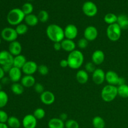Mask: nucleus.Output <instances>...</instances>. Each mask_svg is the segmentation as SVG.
<instances>
[{"label":"nucleus","mask_w":128,"mask_h":128,"mask_svg":"<svg viewBox=\"0 0 128 128\" xmlns=\"http://www.w3.org/2000/svg\"><path fill=\"white\" fill-rule=\"evenodd\" d=\"M21 10L25 15H28L32 13L34 7L32 4L30 3V2H26L22 5Z\"/></svg>","instance_id":"nucleus-34"},{"label":"nucleus","mask_w":128,"mask_h":128,"mask_svg":"<svg viewBox=\"0 0 128 128\" xmlns=\"http://www.w3.org/2000/svg\"><path fill=\"white\" fill-rule=\"evenodd\" d=\"M53 48H54V50L56 51H60V50H62V46H61V42H54Z\"/></svg>","instance_id":"nucleus-42"},{"label":"nucleus","mask_w":128,"mask_h":128,"mask_svg":"<svg viewBox=\"0 0 128 128\" xmlns=\"http://www.w3.org/2000/svg\"><path fill=\"white\" fill-rule=\"evenodd\" d=\"M26 15L20 8H13L10 10L7 14V21L11 26H18L24 20Z\"/></svg>","instance_id":"nucleus-3"},{"label":"nucleus","mask_w":128,"mask_h":128,"mask_svg":"<svg viewBox=\"0 0 128 128\" xmlns=\"http://www.w3.org/2000/svg\"><path fill=\"white\" fill-rule=\"evenodd\" d=\"M92 124L94 128H104L106 126V122L102 117L97 116L92 119Z\"/></svg>","instance_id":"nucleus-28"},{"label":"nucleus","mask_w":128,"mask_h":128,"mask_svg":"<svg viewBox=\"0 0 128 128\" xmlns=\"http://www.w3.org/2000/svg\"><path fill=\"white\" fill-rule=\"evenodd\" d=\"M8 51L14 57L21 54L22 52V46L19 41H14L10 42L8 46Z\"/></svg>","instance_id":"nucleus-17"},{"label":"nucleus","mask_w":128,"mask_h":128,"mask_svg":"<svg viewBox=\"0 0 128 128\" xmlns=\"http://www.w3.org/2000/svg\"><path fill=\"white\" fill-rule=\"evenodd\" d=\"M20 82L24 88L34 87L36 83V79L33 75H24L22 77Z\"/></svg>","instance_id":"nucleus-20"},{"label":"nucleus","mask_w":128,"mask_h":128,"mask_svg":"<svg viewBox=\"0 0 128 128\" xmlns=\"http://www.w3.org/2000/svg\"><path fill=\"white\" fill-rule=\"evenodd\" d=\"M59 118H60L62 121H63L64 122H66L68 120V114L66 113L63 112V113H61V114L60 115V117Z\"/></svg>","instance_id":"nucleus-45"},{"label":"nucleus","mask_w":128,"mask_h":128,"mask_svg":"<svg viewBox=\"0 0 128 128\" xmlns=\"http://www.w3.org/2000/svg\"><path fill=\"white\" fill-rule=\"evenodd\" d=\"M26 62H27V60H26V57L21 54L14 57L13 66L18 68L22 69Z\"/></svg>","instance_id":"nucleus-24"},{"label":"nucleus","mask_w":128,"mask_h":128,"mask_svg":"<svg viewBox=\"0 0 128 128\" xmlns=\"http://www.w3.org/2000/svg\"><path fill=\"white\" fill-rule=\"evenodd\" d=\"M122 30L118 23L108 25L106 29V35L110 41L116 42L118 41L121 36Z\"/></svg>","instance_id":"nucleus-5"},{"label":"nucleus","mask_w":128,"mask_h":128,"mask_svg":"<svg viewBox=\"0 0 128 128\" xmlns=\"http://www.w3.org/2000/svg\"><path fill=\"white\" fill-rule=\"evenodd\" d=\"M118 96V87L116 86L107 84L102 88L101 92V97L102 100L106 102L113 101Z\"/></svg>","instance_id":"nucleus-4"},{"label":"nucleus","mask_w":128,"mask_h":128,"mask_svg":"<svg viewBox=\"0 0 128 128\" xmlns=\"http://www.w3.org/2000/svg\"><path fill=\"white\" fill-rule=\"evenodd\" d=\"M2 89V84L0 83V91H1Z\"/></svg>","instance_id":"nucleus-50"},{"label":"nucleus","mask_w":128,"mask_h":128,"mask_svg":"<svg viewBox=\"0 0 128 128\" xmlns=\"http://www.w3.org/2000/svg\"><path fill=\"white\" fill-rule=\"evenodd\" d=\"M38 18L39 19V21L41 22H46L49 20L50 15L49 13L46 10H41L38 12Z\"/></svg>","instance_id":"nucleus-35"},{"label":"nucleus","mask_w":128,"mask_h":128,"mask_svg":"<svg viewBox=\"0 0 128 128\" xmlns=\"http://www.w3.org/2000/svg\"><path fill=\"white\" fill-rule=\"evenodd\" d=\"M1 81L2 84H7L9 83V82L10 81V78H9V77H5L4 76V77L1 80Z\"/></svg>","instance_id":"nucleus-46"},{"label":"nucleus","mask_w":128,"mask_h":128,"mask_svg":"<svg viewBox=\"0 0 128 128\" xmlns=\"http://www.w3.org/2000/svg\"><path fill=\"white\" fill-rule=\"evenodd\" d=\"M118 87V96L122 98H128V85L126 84L120 85Z\"/></svg>","instance_id":"nucleus-30"},{"label":"nucleus","mask_w":128,"mask_h":128,"mask_svg":"<svg viewBox=\"0 0 128 128\" xmlns=\"http://www.w3.org/2000/svg\"><path fill=\"white\" fill-rule=\"evenodd\" d=\"M0 128H9L7 124L6 123H0Z\"/></svg>","instance_id":"nucleus-49"},{"label":"nucleus","mask_w":128,"mask_h":128,"mask_svg":"<svg viewBox=\"0 0 128 128\" xmlns=\"http://www.w3.org/2000/svg\"><path fill=\"white\" fill-rule=\"evenodd\" d=\"M40 100L44 104L49 106L52 104L54 102L55 96L51 91H44L40 94Z\"/></svg>","instance_id":"nucleus-14"},{"label":"nucleus","mask_w":128,"mask_h":128,"mask_svg":"<svg viewBox=\"0 0 128 128\" xmlns=\"http://www.w3.org/2000/svg\"><path fill=\"white\" fill-rule=\"evenodd\" d=\"M120 78L117 72L113 71H108L106 72V81L108 84L118 86Z\"/></svg>","instance_id":"nucleus-18"},{"label":"nucleus","mask_w":128,"mask_h":128,"mask_svg":"<svg viewBox=\"0 0 128 128\" xmlns=\"http://www.w3.org/2000/svg\"><path fill=\"white\" fill-rule=\"evenodd\" d=\"M5 76V72L4 71L3 69H2V66H0V80H2Z\"/></svg>","instance_id":"nucleus-48"},{"label":"nucleus","mask_w":128,"mask_h":128,"mask_svg":"<svg viewBox=\"0 0 128 128\" xmlns=\"http://www.w3.org/2000/svg\"><path fill=\"white\" fill-rule=\"evenodd\" d=\"M48 128H64L65 122L60 118H53L49 120L48 122Z\"/></svg>","instance_id":"nucleus-22"},{"label":"nucleus","mask_w":128,"mask_h":128,"mask_svg":"<svg viewBox=\"0 0 128 128\" xmlns=\"http://www.w3.org/2000/svg\"><path fill=\"white\" fill-rule=\"evenodd\" d=\"M14 56L6 50L0 51V66L12 65L13 66Z\"/></svg>","instance_id":"nucleus-11"},{"label":"nucleus","mask_w":128,"mask_h":128,"mask_svg":"<svg viewBox=\"0 0 128 128\" xmlns=\"http://www.w3.org/2000/svg\"><path fill=\"white\" fill-rule=\"evenodd\" d=\"M62 50L66 52H71L76 50L77 44L74 41V40H68V39H64L61 42Z\"/></svg>","instance_id":"nucleus-19"},{"label":"nucleus","mask_w":128,"mask_h":128,"mask_svg":"<svg viewBox=\"0 0 128 128\" xmlns=\"http://www.w3.org/2000/svg\"><path fill=\"white\" fill-rule=\"evenodd\" d=\"M64 36L66 39L74 40L78 34V29L73 24H69L64 29Z\"/></svg>","instance_id":"nucleus-8"},{"label":"nucleus","mask_w":128,"mask_h":128,"mask_svg":"<svg viewBox=\"0 0 128 128\" xmlns=\"http://www.w3.org/2000/svg\"><path fill=\"white\" fill-rule=\"evenodd\" d=\"M46 33L50 40L53 42H61L65 39L64 29L56 24H51L48 26Z\"/></svg>","instance_id":"nucleus-1"},{"label":"nucleus","mask_w":128,"mask_h":128,"mask_svg":"<svg viewBox=\"0 0 128 128\" xmlns=\"http://www.w3.org/2000/svg\"><path fill=\"white\" fill-rule=\"evenodd\" d=\"M22 70L21 69L12 66L8 72V77L10 81L12 82H19L22 78Z\"/></svg>","instance_id":"nucleus-15"},{"label":"nucleus","mask_w":128,"mask_h":128,"mask_svg":"<svg viewBox=\"0 0 128 128\" xmlns=\"http://www.w3.org/2000/svg\"><path fill=\"white\" fill-rule=\"evenodd\" d=\"M30 1H31V0H30Z\"/></svg>","instance_id":"nucleus-52"},{"label":"nucleus","mask_w":128,"mask_h":128,"mask_svg":"<svg viewBox=\"0 0 128 128\" xmlns=\"http://www.w3.org/2000/svg\"><path fill=\"white\" fill-rule=\"evenodd\" d=\"M11 90L12 93L15 95H21L24 91V87L21 82H13L11 86Z\"/></svg>","instance_id":"nucleus-26"},{"label":"nucleus","mask_w":128,"mask_h":128,"mask_svg":"<svg viewBox=\"0 0 128 128\" xmlns=\"http://www.w3.org/2000/svg\"><path fill=\"white\" fill-rule=\"evenodd\" d=\"M12 66H12V65H4V66H2V68L5 73H8L10 70H11V69L12 68Z\"/></svg>","instance_id":"nucleus-44"},{"label":"nucleus","mask_w":128,"mask_h":128,"mask_svg":"<svg viewBox=\"0 0 128 128\" xmlns=\"http://www.w3.org/2000/svg\"><path fill=\"white\" fill-rule=\"evenodd\" d=\"M7 125L10 128H20L22 124L20 120L16 116H10L7 121Z\"/></svg>","instance_id":"nucleus-27"},{"label":"nucleus","mask_w":128,"mask_h":128,"mask_svg":"<svg viewBox=\"0 0 128 128\" xmlns=\"http://www.w3.org/2000/svg\"><path fill=\"white\" fill-rule=\"evenodd\" d=\"M1 40H2V38H0V44H1Z\"/></svg>","instance_id":"nucleus-51"},{"label":"nucleus","mask_w":128,"mask_h":128,"mask_svg":"<svg viewBox=\"0 0 128 128\" xmlns=\"http://www.w3.org/2000/svg\"><path fill=\"white\" fill-rule=\"evenodd\" d=\"M49 68L45 64H41L38 66V72L41 75V76H46L49 73Z\"/></svg>","instance_id":"nucleus-37"},{"label":"nucleus","mask_w":128,"mask_h":128,"mask_svg":"<svg viewBox=\"0 0 128 128\" xmlns=\"http://www.w3.org/2000/svg\"><path fill=\"white\" fill-rule=\"evenodd\" d=\"M21 124L23 128H36L37 126L38 120L33 114H26L22 118Z\"/></svg>","instance_id":"nucleus-12"},{"label":"nucleus","mask_w":128,"mask_h":128,"mask_svg":"<svg viewBox=\"0 0 128 128\" xmlns=\"http://www.w3.org/2000/svg\"><path fill=\"white\" fill-rule=\"evenodd\" d=\"M1 37L4 41L11 42L12 41H16L18 37V34L14 28L11 27H6L1 31Z\"/></svg>","instance_id":"nucleus-6"},{"label":"nucleus","mask_w":128,"mask_h":128,"mask_svg":"<svg viewBox=\"0 0 128 128\" xmlns=\"http://www.w3.org/2000/svg\"><path fill=\"white\" fill-rule=\"evenodd\" d=\"M38 66L36 62L33 61H27L21 70L22 73L25 75H33L36 71H38Z\"/></svg>","instance_id":"nucleus-13"},{"label":"nucleus","mask_w":128,"mask_h":128,"mask_svg":"<svg viewBox=\"0 0 128 128\" xmlns=\"http://www.w3.org/2000/svg\"><path fill=\"white\" fill-rule=\"evenodd\" d=\"M89 41H88L86 39H85L84 38H82L80 40H78L77 42V46L80 49H81V50H83V49L86 48L88 46Z\"/></svg>","instance_id":"nucleus-38"},{"label":"nucleus","mask_w":128,"mask_h":128,"mask_svg":"<svg viewBox=\"0 0 128 128\" xmlns=\"http://www.w3.org/2000/svg\"><path fill=\"white\" fill-rule=\"evenodd\" d=\"M117 23L122 30H128V16L124 14L118 16Z\"/></svg>","instance_id":"nucleus-25"},{"label":"nucleus","mask_w":128,"mask_h":128,"mask_svg":"<svg viewBox=\"0 0 128 128\" xmlns=\"http://www.w3.org/2000/svg\"><path fill=\"white\" fill-rule=\"evenodd\" d=\"M104 60L105 54L102 50H97L92 52V56H91V60L96 66L101 64L104 61Z\"/></svg>","instance_id":"nucleus-16"},{"label":"nucleus","mask_w":128,"mask_h":128,"mask_svg":"<svg viewBox=\"0 0 128 128\" xmlns=\"http://www.w3.org/2000/svg\"><path fill=\"white\" fill-rule=\"evenodd\" d=\"M28 25H26L25 23H21L16 26V32L18 34V36H22V35L25 34L28 31Z\"/></svg>","instance_id":"nucleus-32"},{"label":"nucleus","mask_w":128,"mask_h":128,"mask_svg":"<svg viewBox=\"0 0 128 128\" xmlns=\"http://www.w3.org/2000/svg\"><path fill=\"white\" fill-rule=\"evenodd\" d=\"M34 90L37 93L40 94H42L45 91L43 85L41 83H39V82L35 84V85L34 86Z\"/></svg>","instance_id":"nucleus-41"},{"label":"nucleus","mask_w":128,"mask_h":128,"mask_svg":"<svg viewBox=\"0 0 128 128\" xmlns=\"http://www.w3.org/2000/svg\"><path fill=\"white\" fill-rule=\"evenodd\" d=\"M118 20V16L115 14L112 13V12H110V13H107L104 17V21L108 24V25L112 24L117 22Z\"/></svg>","instance_id":"nucleus-29"},{"label":"nucleus","mask_w":128,"mask_h":128,"mask_svg":"<svg viewBox=\"0 0 128 128\" xmlns=\"http://www.w3.org/2000/svg\"><path fill=\"white\" fill-rule=\"evenodd\" d=\"M35 118L37 119L38 120H40L43 119L46 116V112H45L44 110L42 108H36V110L34 111L33 114Z\"/></svg>","instance_id":"nucleus-33"},{"label":"nucleus","mask_w":128,"mask_h":128,"mask_svg":"<svg viewBox=\"0 0 128 128\" xmlns=\"http://www.w3.org/2000/svg\"><path fill=\"white\" fill-rule=\"evenodd\" d=\"M85 71H87L88 73H92L96 70V65L91 61V62H88L86 63L84 66Z\"/></svg>","instance_id":"nucleus-39"},{"label":"nucleus","mask_w":128,"mask_h":128,"mask_svg":"<svg viewBox=\"0 0 128 128\" xmlns=\"http://www.w3.org/2000/svg\"><path fill=\"white\" fill-rule=\"evenodd\" d=\"M98 29L94 26H89L85 28L84 31V38L89 42L93 41L98 38Z\"/></svg>","instance_id":"nucleus-10"},{"label":"nucleus","mask_w":128,"mask_h":128,"mask_svg":"<svg viewBox=\"0 0 128 128\" xmlns=\"http://www.w3.org/2000/svg\"><path fill=\"white\" fill-rule=\"evenodd\" d=\"M24 21L25 24L28 26H30V27H33V26H36L40 21L38 16L32 13L28 15H26Z\"/></svg>","instance_id":"nucleus-23"},{"label":"nucleus","mask_w":128,"mask_h":128,"mask_svg":"<svg viewBox=\"0 0 128 128\" xmlns=\"http://www.w3.org/2000/svg\"><path fill=\"white\" fill-rule=\"evenodd\" d=\"M65 128H80V124L76 120L70 119L65 122Z\"/></svg>","instance_id":"nucleus-36"},{"label":"nucleus","mask_w":128,"mask_h":128,"mask_svg":"<svg viewBox=\"0 0 128 128\" xmlns=\"http://www.w3.org/2000/svg\"><path fill=\"white\" fill-rule=\"evenodd\" d=\"M60 65L61 68H63L68 67V62L67 59L61 60L60 62Z\"/></svg>","instance_id":"nucleus-43"},{"label":"nucleus","mask_w":128,"mask_h":128,"mask_svg":"<svg viewBox=\"0 0 128 128\" xmlns=\"http://www.w3.org/2000/svg\"><path fill=\"white\" fill-rule=\"evenodd\" d=\"M82 11L88 17H94L98 13V7L94 2L91 1H88L84 2L82 4Z\"/></svg>","instance_id":"nucleus-7"},{"label":"nucleus","mask_w":128,"mask_h":128,"mask_svg":"<svg viewBox=\"0 0 128 128\" xmlns=\"http://www.w3.org/2000/svg\"><path fill=\"white\" fill-rule=\"evenodd\" d=\"M67 60L68 62V67L72 70H78L83 64L84 56L81 51L75 50L69 53Z\"/></svg>","instance_id":"nucleus-2"},{"label":"nucleus","mask_w":128,"mask_h":128,"mask_svg":"<svg viewBox=\"0 0 128 128\" xmlns=\"http://www.w3.org/2000/svg\"></svg>","instance_id":"nucleus-53"},{"label":"nucleus","mask_w":128,"mask_h":128,"mask_svg":"<svg viewBox=\"0 0 128 128\" xmlns=\"http://www.w3.org/2000/svg\"><path fill=\"white\" fill-rule=\"evenodd\" d=\"M92 80L96 84H102L106 81V72L102 69L96 68L92 73Z\"/></svg>","instance_id":"nucleus-9"},{"label":"nucleus","mask_w":128,"mask_h":128,"mask_svg":"<svg viewBox=\"0 0 128 128\" xmlns=\"http://www.w3.org/2000/svg\"><path fill=\"white\" fill-rule=\"evenodd\" d=\"M9 97L8 94L3 90L0 91V109L3 108L8 102Z\"/></svg>","instance_id":"nucleus-31"},{"label":"nucleus","mask_w":128,"mask_h":128,"mask_svg":"<svg viewBox=\"0 0 128 128\" xmlns=\"http://www.w3.org/2000/svg\"><path fill=\"white\" fill-rule=\"evenodd\" d=\"M126 84V80H125V78H124L123 77H120V80H119L118 84V86H120V85H122Z\"/></svg>","instance_id":"nucleus-47"},{"label":"nucleus","mask_w":128,"mask_h":128,"mask_svg":"<svg viewBox=\"0 0 128 128\" xmlns=\"http://www.w3.org/2000/svg\"><path fill=\"white\" fill-rule=\"evenodd\" d=\"M9 119L8 114L4 110H0V123H7Z\"/></svg>","instance_id":"nucleus-40"},{"label":"nucleus","mask_w":128,"mask_h":128,"mask_svg":"<svg viewBox=\"0 0 128 128\" xmlns=\"http://www.w3.org/2000/svg\"><path fill=\"white\" fill-rule=\"evenodd\" d=\"M76 78L79 83L84 84L88 81L89 73L84 70H80L76 72Z\"/></svg>","instance_id":"nucleus-21"}]
</instances>
